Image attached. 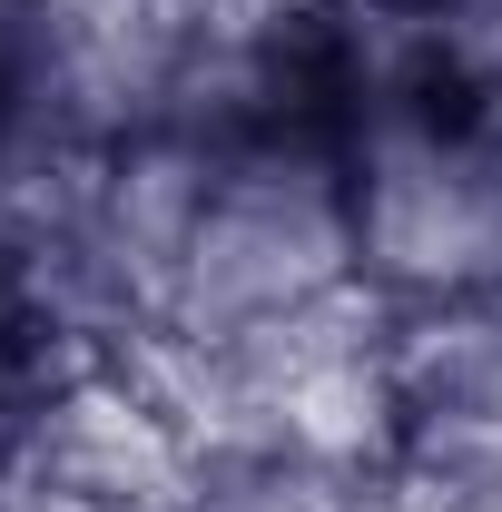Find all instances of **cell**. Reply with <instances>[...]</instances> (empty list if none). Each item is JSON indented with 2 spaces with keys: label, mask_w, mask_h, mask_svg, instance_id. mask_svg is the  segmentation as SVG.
I'll return each instance as SVG.
<instances>
[{
  "label": "cell",
  "mask_w": 502,
  "mask_h": 512,
  "mask_svg": "<svg viewBox=\"0 0 502 512\" xmlns=\"http://www.w3.org/2000/svg\"><path fill=\"white\" fill-rule=\"evenodd\" d=\"M355 286L384 316H502V128L443 30L384 20V79L345 158Z\"/></svg>",
  "instance_id": "1"
},
{
  "label": "cell",
  "mask_w": 502,
  "mask_h": 512,
  "mask_svg": "<svg viewBox=\"0 0 502 512\" xmlns=\"http://www.w3.org/2000/svg\"><path fill=\"white\" fill-rule=\"evenodd\" d=\"M345 158L325 138H256V148H207V197H197L188 256L168 276V306L148 345H227L256 325H286L355 286V197Z\"/></svg>",
  "instance_id": "2"
},
{
  "label": "cell",
  "mask_w": 502,
  "mask_h": 512,
  "mask_svg": "<svg viewBox=\"0 0 502 512\" xmlns=\"http://www.w3.org/2000/svg\"><path fill=\"white\" fill-rule=\"evenodd\" d=\"M394 473L502 483V316H434V325H404Z\"/></svg>",
  "instance_id": "3"
},
{
  "label": "cell",
  "mask_w": 502,
  "mask_h": 512,
  "mask_svg": "<svg viewBox=\"0 0 502 512\" xmlns=\"http://www.w3.org/2000/svg\"><path fill=\"white\" fill-rule=\"evenodd\" d=\"M394 463H325L286 444L197 453V512H384Z\"/></svg>",
  "instance_id": "4"
},
{
  "label": "cell",
  "mask_w": 502,
  "mask_h": 512,
  "mask_svg": "<svg viewBox=\"0 0 502 512\" xmlns=\"http://www.w3.org/2000/svg\"><path fill=\"white\" fill-rule=\"evenodd\" d=\"M345 10H365V20H394V30H453L473 0H345Z\"/></svg>",
  "instance_id": "5"
},
{
  "label": "cell",
  "mask_w": 502,
  "mask_h": 512,
  "mask_svg": "<svg viewBox=\"0 0 502 512\" xmlns=\"http://www.w3.org/2000/svg\"><path fill=\"white\" fill-rule=\"evenodd\" d=\"M0 10H40V0H0Z\"/></svg>",
  "instance_id": "6"
},
{
  "label": "cell",
  "mask_w": 502,
  "mask_h": 512,
  "mask_svg": "<svg viewBox=\"0 0 502 512\" xmlns=\"http://www.w3.org/2000/svg\"><path fill=\"white\" fill-rule=\"evenodd\" d=\"M493 128H502V89H493Z\"/></svg>",
  "instance_id": "7"
}]
</instances>
